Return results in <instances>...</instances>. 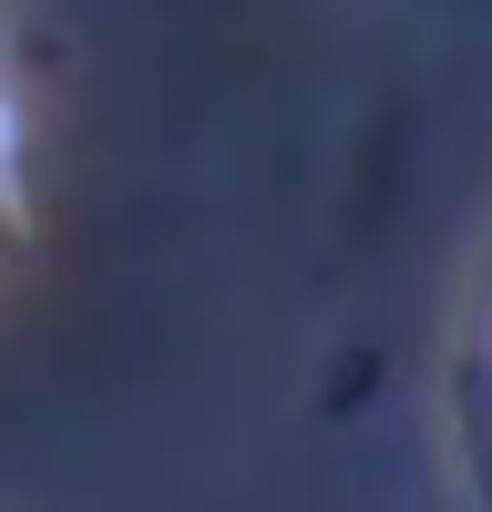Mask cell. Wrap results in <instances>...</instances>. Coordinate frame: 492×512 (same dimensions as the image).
<instances>
[{
    "label": "cell",
    "mask_w": 492,
    "mask_h": 512,
    "mask_svg": "<svg viewBox=\"0 0 492 512\" xmlns=\"http://www.w3.org/2000/svg\"><path fill=\"white\" fill-rule=\"evenodd\" d=\"M11 185H21V93H11V62H0V216H11Z\"/></svg>",
    "instance_id": "cell-1"
}]
</instances>
